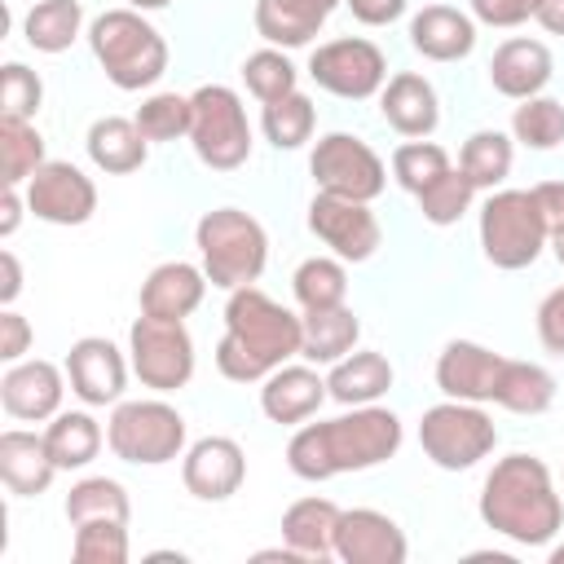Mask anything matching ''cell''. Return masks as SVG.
Returning <instances> with one entry per match:
<instances>
[{"label":"cell","instance_id":"cell-1","mask_svg":"<svg viewBox=\"0 0 564 564\" xmlns=\"http://www.w3.org/2000/svg\"><path fill=\"white\" fill-rule=\"evenodd\" d=\"M405 441L401 419L388 405H348V414L326 423H304L286 441V467L300 480H330L344 471H366L388 463Z\"/></svg>","mask_w":564,"mask_h":564},{"label":"cell","instance_id":"cell-2","mask_svg":"<svg viewBox=\"0 0 564 564\" xmlns=\"http://www.w3.org/2000/svg\"><path fill=\"white\" fill-rule=\"evenodd\" d=\"M304 322L269 291L238 286L225 300V335L216 344V370L229 383H260L291 357H300Z\"/></svg>","mask_w":564,"mask_h":564},{"label":"cell","instance_id":"cell-3","mask_svg":"<svg viewBox=\"0 0 564 564\" xmlns=\"http://www.w3.org/2000/svg\"><path fill=\"white\" fill-rule=\"evenodd\" d=\"M485 529L516 546H546L564 529V502L538 454H507L489 467L476 502Z\"/></svg>","mask_w":564,"mask_h":564},{"label":"cell","instance_id":"cell-4","mask_svg":"<svg viewBox=\"0 0 564 564\" xmlns=\"http://www.w3.org/2000/svg\"><path fill=\"white\" fill-rule=\"evenodd\" d=\"M88 48L106 79L123 93L154 88L167 70V40L141 9H106L88 26Z\"/></svg>","mask_w":564,"mask_h":564},{"label":"cell","instance_id":"cell-5","mask_svg":"<svg viewBox=\"0 0 564 564\" xmlns=\"http://www.w3.org/2000/svg\"><path fill=\"white\" fill-rule=\"evenodd\" d=\"M194 247L203 260V273L220 291H238L260 282L269 264V234L264 225L242 207H212L194 225Z\"/></svg>","mask_w":564,"mask_h":564},{"label":"cell","instance_id":"cell-6","mask_svg":"<svg viewBox=\"0 0 564 564\" xmlns=\"http://www.w3.org/2000/svg\"><path fill=\"white\" fill-rule=\"evenodd\" d=\"M476 229H480L485 260L507 273L529 269L551 242V225L533 189H489V198L480 203Z\"/></svg>","mask_w":564,"mask_h":564},{"label":"cell","instance_id":"cell-7","mask_svg":"<svg viewBox=\"0 0 564 564\" xmlns=\"http://www.w3.org/2000/svg\"><path fill=\"white\" fill-rule=\"evenodd\" d=\"M106 445L132 467H163L185 454V414L163 397L119 401L106 419Z\"/></svg>","mask_w":564,"mask_h":564},{"label":"cell","instance_id":"cell-8","mask_svg":"<svg viewBox=\"0 0 564 564\" xmlns=\"http://www.w3.org/2000/svg\"><path fill=\"white\" fill-rule=\"evenodd\" d=\"M189 145L203 167L234 172L251 159V123L247 106L229 84H203L189 93Z\"/></svg>","mask_w":564,"mask_h":564},{"label":"cell","instance_id":"cell-9","mask_svg":"<svg viewBox=\"0 0 564 564\" xmlns=\"http://www.w3.org/2000/svg\"><path fill=\"white\" fill-rule=\"evenodd\" d=\"M419 445L441 471H467L480 458L494 454L498 427L476 401L445 397L441 405H427L419 419Z\"/></svg>","mask_w":564,"mask_h":564},{"label":"cell","instance_id":"cell-10","mask_svg":"<svg viewBox=\"0 0 564 564\" xmlns=\"http://www.w3.org/2000/svg\"><path fill=\"white\" fill-rule=\"evenodd\" d=\"M308 172L317 194H335V198H357V203H375L388 185V163L352 132H326L317 137L313 154H308Z\"/></svg>","mask_w":564,"mask_h":564},{"label":"cell","instance_id":"cell-11","mask_svg":"<svg viewBox=\"0 0 564 564\" xmlns=\"http://www.w3.org/2000/svg\"><path fill=\"white\" fill-rule=\"evenodd\" d=\"M128 361L141 388L150 392H176L194 379V339L185 322H163V317H137L128 326Z\"/></svg>","mask_w":564,"mask_h":564},{"label":"cell","instance_id":"cell-12","mask_svg":"<svg viewBox=\"0 0 564 564\" xmlns=\"http://www.w3.org/2000/svg\"><path fill=\"white\" fill-rule=\"evenodd\" d=\"M308 79L330 93V97H344V101H366L375 93H383L388 84V57L375 40H361V35H339V40H326L308 53Z\"/></svg>","mask_w":564,"mask_h":564},{"label":"cell","instance_id":"cell-13","mask_svg":"<svg viewBox=\"0 0 564 564\" xmlns=\"http://www.w3.org/2000/svg\"><path fill=\"white\" fill-rule=\"evenodd\" d=\"M308 229L317 242L330 247V256H339L344 264H361L379 251L383 242V225L370 212V203L357 198H335V194H313L308 203Z\"/></svg>","mask_w":564,"mask_h":564},{"label":"cell","instance_id":"cell-14","mask_svg":"<svg viewBox=\"0 0 564 564\" xmlns=\"http://www.w3.org/2000/svg\"><path fill=\"white\" fill-rule=\"evenodd\" d=\"M26 212L44 225H84L97 212V185L84 176V167L66 159H48L35 167V176L22 185Z\"/></svg>","mask_w":564,"mask_h":564},{"label":"cell","instance_id":"cell-15","mask_svg":"<svg viewBox=\"0 0 564 564\" xmlns=\"http://www.w3.org/2000/svg\"><path fill=\"white\" fill-rule=\"evenodd\" d=\"M62 366H66L70 392H75L84 405H119V401H123L132 361H128L106 335H84V339H75Z\"/></svg>","mask_w":564,"mask_h":564},{"label":"cell","instance_id":"cell-16","mask_svg":"<svg viewBox=\"0 0 564 564\" xmlns=\"http://www.w3.org/2000/svg\"><path fill=\"white\" fill-rule=\"evenodd\" d=\"M66 383H70L66 366H53L44 357H22L9 361V370L0 375V405L18 423H44L62 410Z\"/></svg>","mask_w":564,"mask_h":564},{"label":"cell","instance_id":"cell-17","mask_svg":"<svg viewBox=\"0 0 564 564\" xmlns=\"http://www.w3.org/2000/svg\"><path fill=\"white\" fill-rule=\"evenodd\" d=\"M410 542L405 529L375 507H348L339 511L335 529V560L344 564H405Z\"/></svg>","mask_w":564,"mask_h":564},{"label":"cell","instance_id":"cell-18","mask_svg":"<svg viewBox=\"0 0 564 564\" xmlns=\"http://www.w3.org/2000/svg\"><path fill=\"white\" fill-rule=\"evenodd\" d=\"M181 480L198 502H225L247 480V454L234 436H203L181 454Z\"/></svg>","mask_w":564,"mask_h":564},{"label":"cell","instance_id":"cell-19","mask_svg":"<svg viewBox=\"0 0 564 564\" xmlns=\"http://www.w3.org/2000/svg\"><path fill=\"white\" fill-rule=\"evenodd\" d=\"M502 370V352L476 344V339H449L436 357V388L454 401H494V383Z\"/></svg>","mask_w":564,"mask_h":564},{"label":"cell","instance_id":"cell-20","mask_svg":"<svg viewBox=\"0 0 564 564\" xmlns=\"http://www.w3.org/2000/svg\"><path fill=\"white\" fill-rule=\"evenodd\" d=\"M379 115H383V123H388L397 137H405V141L432 137L436 123H441V97H436V88H432L427 75H419V70H397V75L383 84V93H379Z\"/></svg>","mask_w":564,"mask_h":564},{"label":"cell","instance_id":"cell-21","mask_svg":"<svg viewBox=\"0 0 564 564\" xmlns=\"http://www.w3.org/2000/svg\"><path fill=\"white\" fill-rule=\"evenodd\" d=\"M555 75V57L542 40H529V35H516V40H502L489 57V84L494 93L511 97V101H524V97H538Z\"/></svg>","mask_w":564,"mask_h":564},{"label":"cell","instance_id":"cell-22","mask_svg":"<svg viewBox=\"0 0 564 564\" xmlns=\"http://www.w3.org/2000/svg\"><path fill=\"white\" fill-rule=\"evenodd\" d=\"M207 295V273L203 264L189 260H163L145 273L141 282V313L145 317H163V322H185Z\"/></svg>","mask_w":564,"mask_h":564},{"label":"cell","instance_id":"cell-23","mask_svg":"<svg viewBox=\"0 0 564 564\" xmlns=\"http://www.w3.org/2000/svg\"><path fill=\"white\" fill-rule=\"evenodd\" d=\"M326 379L317 375V366H278L273 375L260 379V410L269 423H304L322 410L326 401Z\"/></svg>","mask_w":564,"mask_h":564},{"label":"cell","instance_id":"cell-24","mask_svg":"<svg viewBox=\"0 0 564 564\" xmlns=\"http://www.w3.org/2000/svg\"><path fill=\"white\" fill-rule=\"evenodd\" d=\"M410 44L427 62H463L476 48V18L454 4H423L410 18Z\"/></svg>","mask_w":564,"mask_h":564},{"label":"cell","instance_id":"cell-25","mask_svg":"<svg viewBox=\"0 0 564 564\" xmlns=\"http://www.w3.org/2000/svg\"><path fill=\"white\" fill-rule=\"evenodd\" d=\"M57 476V463L44 445V436L26 432V427H9L0 432V480L13 498H40L48 494Z\"/></svg>","mask_w":564,"mask_h":564},{"label":"cell","instance_id":"cell-26","mask_svg":"<svg viewBox=\"0 0 564 564\" xmlns=\"http://www.w3.org/2000/svg\"><path fill=\"white\" fill-rule=\"evenodd\" d=\"M344 0H256V35L273 48H304Z\"/></svg>","mask_w":564,"mask_h":564},{"label":"cell","instance_id":"cell-27","mask_svg":"<svg viewBox=\"0 0 564 564\" xmlns=\"http://www.w3.org/2000/svg\"><path fill=\"white\" fill-rule=\"evenodd\" d=\"M84 150H88L93 167L106 172V176H128V172L145 167V159H150V141L141 137L137 119H123V115L93 119V128L84 137Z\"/></svg>","mask_w":564,"mask_h":564},{"label":"cell","instance_id":"cell-28","mask_svg":"<svg viewBox=\"0 0 564 564\" xmlns=\"http://www.w3.org/2000/svg\"><path fill=\"white\" fill-rule=\"evenodd\" d=\"M392 361L375 348H352L348 357H339L326 375V392L339 405H375L388 388H392Z\"/></svg>","mask_w":564,"mask_h":564},{"label":"cell","instance_id":"cell-29","mask_svg":"<svg viewBox=\"0 0 564 564\" xmlns=\"http://www.w3.org/2000/svg\"><path fill=\"white\" fill-rule=\"evenodd\" d=\"M339 511L330 498H300L282 511V542L291 551H300L304 560H330L335 555V529H339Z\"/></svg>","mask_w":564,"mask_h":564},{"label":"cell","instance_id":"cell-30","mask_svg":"<svg viewBox=\"0 0 564 564\" xmlns=\"http://www.w3.org/2000/svg\"><path fill=\"white\" fill-rule=\"evenodd\" d=\"M304 322V344H300V357L308 366H335L339 357H348L361 339V322L348 304L339 308H313V313H300Z\"/></svg>","mask_w":564,"mask_h":564},{"label":"cell","instance_id":"cell-31","mask_svg":"<svg viewBox=\"0 0 564 564\" xmlns=\"http://www.w3.org/2000/svg\"><path fill=\"white\" fill-rule=\"evenodd\" d=\"M44 445H48L57 471H79L101 454L106 432L88 410H57L53 423L44 427Z\"/></svg>","mask_w":564,"mask_h":564},{"label":"cell","instance_id":"cell-32","mask_svg":"<svg viewBox=\"0 0 564 564\" xmlns=\"http://www.w3.org/2000/svg\"><path fill=\"white\" fill-rule=\"evenodd\" d=\"M551 401H555V375L546 366L502 357V370L494 383V405H502L511 414H546Z\"/></svg>","mask_w":564,"mask_h":564},{"label":"cell","instance_id":"cell-33","mask_svg":"<svg viewBox=\"0 0 564 564\" xmlns=\"http://www.w3.org/2000/svg\"><path fill=\"white\" fill-rule=\"evenodd\" d=\"M84 31L79 0H35L22 18V35L35 53H66Z\"/></svg>","mask_w":564,"mask_h":564},{"label":"cell","instance_id":"cell-34","mask_svg":"<svg viewBox=\"0 0 564 564\" xmlns=\"http://www.w3.org/2000/svg\"><path fill=\"white\" fill-rule=\"evenodd\" d=\"M291 295H295L300 313L348 304V269H344V260L339 256H308V260H300L295 273H291Z\"/></svg>","mask_w":564,"mask_h":564},{"label":"cell","instance_id":"cell-35","mask_svg":"<svg viewBox=\"0 0 564 564\" xmlns=\"http://www.w3.org/2000/svg\"><path fill=\"white\" fill-rule=\"evenodd\" d=\"M511 163H516V141L498 128H476L458 150V167L476 189H498L511 176Z\"/></svg>","mask_w":564,"mask_h":564},{"label":"cell","instance_id":"cell-36","mask_svg":"<svg viewBox=\"0 0 564 564\" xmlns=\"http://www.w3.org/2000/svg\"><path fill=\"white\" fill-rule=\"evenodd\" d=\"M313 128H317V106L300 88L278 101H264L260 110V132L273 150H300L304 141H313Z\"/></svg>","mask_w":564,"mask_h":564},{"label":"cell","instance_id":"cell-37","mask_svg":"<svg viewBox=\"0 0 564 564\" xmlns=\"http://www.w3.org/2000/svg\"><path fill=\"white\" fill-rule=\"evenodd\" d=\"M66 520L70 524H88V520H123L132 516V502H128V489L110 476H84L70 485L66 494Z\"/></svg>","mask_w":564,"mask_h":564},{"label":"cell","instance_id":"cell-38","mask_svg":"<svg viewBox=\"0 0 564 564\" xmlns=\"http://www.w3.org/2000/svg\"><path fill=\"white\" fill-rule=\"evenodd\" d=\"M44 159V137L26 119H0V181L4 185H26Z\"/></svg>","mask_w":564,"mask_h":564},{"label":"cell","instance_id":"cell-39","mask_svg":"<svg viewBox=\"0 0 564 564\" xmlns=\"http://www.w3.org/2000/svg\"><path fill=\"white\" fill-rule=\"evenodd\" d=\"M511 141L524 150H555L564 141V101L555 97H524L511 115Z\"/></svg>","mask_w":564,"mask_h":564},{"label":"cell","instance_id":"cell-40","mask_svg":"<svg viewBox=\"0 0 564 564\" xmlns=\"http://www.w3.org/2000/svg\"><path fill=\"white\" fill-rule=\"evenodd\" d=\"M449 167H454L449 154H445L436 141H427V137H414V141H405V145L392 150V181H397L405 194H414V198H419L432 181H441Z\"/></svg>","mask_w":564,"mask_h":564},{"label":"cell","instance_id":"cell-41","mask_svg":"<svg viewBox=\"0 0 564 564\" xmlns=\"http://www.w3.org/2000/svg\"><path fill=\"white\" fill-rule=\"evenodd\" d=\"M242 84H247V93L264 106V101H278V97H286V93H295L300 88V70H295V62L282 53V48H256V53H247V62H242Z\"/></svg>","mask_w":564,"mask_h":564},{"label":"cell","instance_id":"cell-42","mask_svg":"<svg viewBox=\"0 0 564 564\" xmlns=\"http://www.w3.org/2000/svg\"><path fill=\"white\" fill-rule=\"evenodd\" d=\"M471 198H476V185L467 181V172H463V167H449L441 181H432V185L419 194V212H423L427 225L449 229V225H458V220L467 216Z\"/></svg>","mask_w":564,"mask_h":564},{"label":"cell","instance_id":"cell-43","mask_svg":"<svg viewBox=\"0 0 564 564\" xmlns=\"http://www.w3.org/2000/svg\"><path fill=\"white\" fill-rule=\"evenodd\" d=\"M132 119H137L141 137L154 145V141H181V137H189L194 110H189V97H181V93H150L137 106Z\"/></svg>","mask_w":564,"mask_h":564},{"label":"cell","instance_id":"cell-44","mask_svg":"<svg viewBox=\"0 0 564 564\" xmlns=\"http://www.w3.org/2000/svg\"><path fill=\"white\" fill-rule=\"evenodd\" d=\"M70 555H75V564H128V524L123 520L75 524Z\"/></svg>","mask_w":564,"mask_h":564},{"label":"cell","instance_id":"cell-45","mask_svg":"<svg viewBox=\"0 0 564 564\" xmlns=\"http://www.w3.org/2000/svg\"><path fill=\"white\" fill-rule=\"evenodd\" d=\"M40 101H44L40 75L31 66H22V62H4V70H0V119H26V123H35Z\"/></svg>","mask_w":564,"mask_h":564},{"label":"cell","instance_id":"cell-46","mask_svg":"<svg viewBox=\"0 0 564 564\" xmlns=\"http://www.w3.org/2000/svg\"><path fill=\"white\" fill-rule=\"evenodd\" d=\"M467 9H471L476 22L511 31V26H520V22H529L538 13V0H467Z\"/></svg>","mask_w":564,"mask_h":564},{"label":"cell","instance_id":"cell-47","mask_svg":"<svg viewBox=\"0 0 564 564\" xmlns=\"http://www.w3.org/2000/svg\"><path fill=\"white\" fill-rule=\"evenodd\" d=\"M538 339L551 357H564V286L546 291L538 304Z\"/></svg>","mask_w":564,"mask_h":564},{"label":"cell","instance_id":"cell-48","mask_svg":"<svg viewBox=\"0 0 564 564\" xmlns=\"http://www.w3.org/2000/svg\"><path fill=\"white\" fill-rule=\"evenodd\" d=\"M31 339H35V330H31V322L18 313V308H0V361H22L26 352H31Z\"/></svg>","mask_w":564,"mask_h":564},{"label":"cell","instance_id":"cell-49","mask_svg":"<svg viewBox=\"0 0 564 564\" xmlns=\"http://www.w3.org/2000/svg\"><path fill=\"white\" fill-rule=\"evenodd\" d=\"M533 194H538V203H542V212H546V225H551V256L564 264V181H542V185H533Z\"/></svg>","mask_w":564,"mask_h":564},{"label":"cell","instance_id":"cell-50","mask_svg":"<svg viewBox=\"0 0 564 564\" xmlns=\"http://www.w3.org/2000/svg\"><path fill=\"white\" fill-rule=\"evenodd\" d=\"M344 4L361 26H392L410 9V0H344Z\"/></svg>","mask_w":564,"mask_h":564},{"label":"cell","instance_id":"cell-51","mask_svg":"<svg viewBox=\"0 0 564 564\" xmlns=\"http://www.w3.org/2000/svg\"><path fill=\"white\" fill-rule=\"evenodd\" d=\"M22 207H26L22 185H4V198H0V234H4V238L18 234V225H22Z\"/></svg>","mask_w":564,"mask_h":564},{"label":"cell","instance_id":"cell-52","mask_svg":"<svg viewBox=\"0 0 564 564\" xmlns=\"http://www.w3.org/2000/svg\"><path fill=\"white\" fill-rule=\"evenodd\" d=\"M0 304H9L13 308V300L22 295V264H18V256L13 251H0Z\"/></svg>","mask_w":564,"mask_h":564},{"label":"cell","instance_id":"cell-53","mask_svg":"<svg viewBox=\"0 0 564 564\" xmlns=\"http://www.w3.org/2000/svg\"><path fill=\"white\" fill-rule=\"evenodd\" d=\"M538 26L551 35H564V0H538Z\"/></svg>","mask_w":564,"mask_h":564},{"label":"cell","instance_id":"cell-54","mask_svg":"<svg viewBox=\"0 0 564 564\" xmlns=\"http://www.w3.org/2000/svg\"><path fill=\"white\" fill-rule=\"evenodd\" d=\"M172 0H128V9H141V13H154V9H167Z\"/></svg>","mask_w":564,"mask_h":564},{"label":"cell","instance_id":"cell-55","mask_svg":"<svg viewBox=\"0 0 564 564\" xmlns=\"http://www.w3.org/2000/svg\"><path fill=\"white\" fill-rule=\"evenodd\" d=\"M551 564H564V542H560V546H551Z\"/></svg>","mask_w":564,"mask_h":564}]
</instances>
